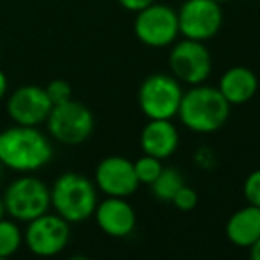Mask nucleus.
<instances>
[{
    "mask_svg": "<svg viewBox=\"0 0 260 260\" xmlns=\"http://www.w3.org/2000/svg\"><path fill=\"white\" fill-rule=\"evenodd\" d=\"M214 2H217V4H224V2H228V0H214Z\"/></svg>",
    "mask_w": 260,
    "mask_h": 260,
    "instance_id": "obj_28",
    "label": "nucleus"
},
{
    "mask_svg": "<svg viewBox=\"0 0 260 260\" xmlns=\"http://www.w3.org/2000/svg\"><path fill=\"white\" fill-rule=\"evenodd\" d=\"M230 107L217 87L198 84L184 91L177 116L194 134H212L226 123Z\"/></svg>",
    "mask_w": 260,
    "mask_h": 260,
    "instance_id": "obj_2",
    "label": "nucleus"
},
{
    "mask_svg": "<svg viewBox=\"0 0 260 260\" xmlns=\"http://www.w3.org/2000/svg\"><path fill=\"white\" fill-rule=\"evenodd\" d=\"M171 203L175 205V209L182 210V212H189V210L196 209V205H198V192L184 184L177 191V194L173 196Z\"/></svg>",
    "mask_w": 260,
    "mask_h": 260,
    "instance_id": "obj_21",
    "label": "nucleus"
},
{
    "mask_svg": "<svg viewBox=\"0 0 260 260\" xmlns=\"http://www.w3.org/2000/svg\"><path fill=\"white\" fill-rule=\"evenodd\" d=\"M242 194L249 205L260 207V170H255L246 177Z\"/></svg>",
    "mask_w": 260,
    "mask_h": 260,
    "instance_id": "obj_22",
    "label": "nucleus"
},
{
    "mask_svg": "<svg viewBox=\"0 0 260 260\" xmlns=\"http://www.w3.org/2000/svg\"><path fill=\"white\" fill-rule=\"evenodd\" d=\"M48 134L66 146H77L87 141L94 130V116L84 104L68 100L54 105L47 118Z\"/></svg>",
    "mask_w": 260,
    "mask_h": 260,
    "instance_id": "obj_6",
    "label": "nucleus"
},
{
    "mask_svg": "<svg viewBox=\"0 0 260 260\" xmlns=\"http://www.w3.org/2000/svg\"><path fill=\"white\" fill-rule=\"evenodd\" d=\"M54 157V146L38 126L13 125L0 132V164L16 173H34Z\"/></svg>",
    "mask_w": 260,
    "mask_h": 260,
    "instance_id": "obj_1",
    "label": "nucleus"
},
{
    "mask_svg": "<svg viewBox=\"0 0 260 260\" xmlns=\"http://www.w3.org/2000/svg\"><path fill=\"white\" fill-rule=\"evenodd\" d=\"M249 255H251L253 260H260V237L256 239L251 248H249Z\"/></svg>",
    "mask_w": 260,
    "mask_h": 260,
    "instance_id": "obj_26",
    "label": "nucleus"
},
{
    "mask_svg": "<svg viewBox=\"0 0 260 260\" xmlns=\"http://www.w3.org/2000/svg\"><path fill=\"white\" fill-rule=\"evenodd\" d=\"M116 2H118L123 9H126V11L138 13V11H141V9L148 8L153 2H157V0H116Z\"/></svg>",
    "mask_w": 260,
    "mask_h": 260,
    "instance_id": "obj_24",
    "label": "nucleus"
},
{
    "mask_svg": "<svg viewBox=\"0 0 260 260\" xmlns=\"http://www.w3.org/2000/svg\"><path fill=\"white\" fill-rule=\"evenodd\" d=\"M182 185H184V178H182L180 171L175 170V168H164L150 187H152L153 196L159 202H171Z\"/></svg>",
    "mask_w": 260,
    "mask_h": 260,
    "instance_id": "obj_18",
    "label": "nucleus"
},
{
    "mask_svg": "<svg viewBox=\"0 0 260 260\" xmlns=\"http://www.w3.org/2000/svg\"><path fill=\"white\" fill-rule=\"evenodd\" d=\"M23 244V234L18 226V221L15 219H0V260L9 258Z\"/></svg>",
    "mask_w": 260,
    "mask_h": 260,
    "instance_id": "obj_17",
    "label": "nucleus"
},
{
    "mask_svg": "<svg viewBox=\"0 0 260 260\" xmlns=\"http://www.w3.org/2000/svg\"><path fill=\"white\" fill-rule=\"evenodd\" d=\"M93 216L98 228L105 235L114 239L128 237L136 230L138 223L134 207L130 205L126 198H118V196H107L105 200L98 202Z\"/></svg>",
    "mask_w": 260,
    "mask_h": 260,
    "instance_id": "obj_13",
    "label": "nucleus"
},
{
    "mask_svg": "<svg viewBox=\"0 0 260 260\" xmlns=\"http://www.w3.org/2000/svg\"><path fill=\"white\" fill-rule=\"evenodd\" d=\"M6 217V207H4V200L0 198V219Z\"/></svg>",
    "mask_w": 260,
    "mask_h": 260,
    "instance_id": "obj_27",
    "label": "nucleus"
},
{
    "mask_svg": "<svg viewBox=\"0 0 260 260\" xmlns=\"http://www.w3.org/2000/svg\"><path fill=\"white\" fill-rule=\"evenodd\" d=\"M8 91H9V80L6 77V73L0 70V100H4Z\"/></svg>",
    "mask_w": 260,
    "mask_h": 260,
    "instance_id": "obj_25",
    "label": "nucleus"
},
{
    "mask_svg": "<svg viewBox=\"0 0 260 260\" xmlns=\"http://www.w3.org/2000/svg\"><path fill=\"white\" fill-rule=\"evenodd\" d=\"M45 91H47L52 105L64 104V102H68L73 98L72 96V86L62 79H55V80H52V82H48L47 86H45Z\"/></svg>",
    "mask_w": 260,
    "mask_h": 260,
    "instance_id": "obj_20",
    "label": "nucleus"
},
{
    "mask_svg": "<svg viewBox=\"0 0 260 260\" xmlns=\"http://www.w3.org/2000/svg\"><path fill=\"white\" fill-rule=\"evenodd\" d=\"M23 242L36 256H55L70 242V223L59 214H48L27 223Z\"/></svg>",
    "mask_w": 260,
    "mask_h": 260,
    "instance_id": "obj_10",
    "label": "nucleus"
},
{
    "mask_svg": "<svg viewBox=\"0 0 260 260\" xmlns=\"http://www.w3.org/2000/svg\"><path fill=\"white\" fill-rule=\"evenodd\" d=\"M52 102L45 87L36 84H25L13 91L6 102V111L16 125L40 126L47 121L52 111Z\"/></svg>",
    "mask_w": 260,
    "mask_h": 260,
    "instance_id": "obj_11",
    "label": "nucleus"
},
{
    "mask_svg": "<svg viewBox=\"0 0 260 260\" xmlns=\"http://www.w3.org/2000/svg\"><path fill=\"white\" fill-rule=\"evenodd\" d=\"M134 34L145 47H171L180 36L177 11L166 4L153 2L148 8L136 13Z\"/></svg>",
    "mask_w": 260,
    "mask_h": 260,
    "instance_id": "obj_7",
    "label": "nucleus"
},
{
    "mask_svg": "<svg viewBox=\"0 0 260 260\" xmlns=\"http://www.w3.org/2000/svg\"><path fill=\"white\" fill-rule=\"evenodd\" d=\"M2 168H4V166H2V164H0V178H2Z\"/></svg>",
    "mask_w": 260,
    "mask_h": 260,
    "instance_id": "obj_29",
    "label": "nucleus"
},
{
    "mask_svg": "<svg viewBox=\"0 0 260 260\" xmlns=\"http://www.w3.org/2000/svg\"><path fill=\"white\" fill-rule=\"evenodd\" d=\"M180 145V134L173 119H148L139 136L143 153L164 160L170 159Z\"/></svg>",
    "mask_w": 260,
    "mask_h": 260,
    "instance_id": "obj_14",
    "label": "nucleus"
},
{
    "mask_svg": "<svg viewBox=\"0 0 260 260\" xmlns=\"http://www.w3.org/2000/svg\"><path fill=\"white\" fill-rule=\"evenodd\" d=\"M96 185L82 173L66 171L50 187V203L55 214L72 223H84L98 205Z\"/></svg>",
    "mask_w": 260,
    "mask_h": 260,
    "instance_id": "obj_3",
    "label": "nucleus"
},
{
    "mask_svg": "<svg viewBox=\"0 0 260 260\" xmlns=\"http://www.w3.org/2000/svg\"><path fill=\"white\" fill-rule=\"evenodd\" d=\"M2 200L6 214L18 223H29L48 212L52 207L50 187L32 175H23L13 180L6 189Z\"/></svg>",
    "mask_w": 260,
    "mask_h": 260,
    "instance_id": "obj_4",
    "label": "nucleus"
},
{
    "mask_svg": "<svg viewBox=\"0 0 260 260\" xmlns=\"http://www.w3.org/2000/svg\"><path fill=\"white\" fill-rule=\"evenodd\" d=\"M226 239L239 248H251L253 242L260 237V207L246 205L235 210L224 226Z\"/></svg>",
    "mask_w": 260,
    "mask_h": 260,
    "instance_id": "obj_16",
    "label": "nucleus"
},
{
    "mask_svg": "<svg viewBox=\"0 0 260 260\" xmlns=\"http://www.w3.org/2000/svg\"><path fill=\"white\" fill-rule=\"evenodd\" d=\"M171 75L189 86L205 84L212 73V55L203 41L184 40L175 41L168 55Z\"/></svg>",
    "mask_w": 260,
    "mask_h": 260,
    "instance_id": "obj_8",
    "label": "nucleus"
},
{
    "mask_svg": "<svg viewBox=\"0 0 260 260\" xmlns=\"http://www.w3.org/2000/svg\"><path fill=\"white\" fill-rule=\"evenodd\" d=\"M134 170H136V177H138L139 184L152 185L153 182L157 180V177L160 175V171L164 170V166L160 159L143 153L138 160H134Z\"/></svg>",
    "mask_w": 260,
    "mask_h": 260,
    "instance_id": "obj_19",
    "label": "nucleus"
},
{
    "mask_svg": "<svg viewBox=\"0 0 260 260\" xmlns=\"http://www.w3.org/2000/svg\"><path fill=\"white\" fill-rule=\"evenodd\" d=\"M177 16L180 36L187 40L205 43L217 36L223 27V9L214 0H185Z\"/></svg>",
    "mask_w": 260,
    "mask_h": 260,
    "instance_id": "obj_9",
    "label": "nucleus"
},
{
    "mask_svg": "<svg viewBox=\"0 0 260 260\" xmlns=\"http://www.w3.org/2000/svg\"><path fill=\"white\" fill-rule=\"evenodd\" d=\"M182 82L171 73H152L138 91L141 112L148 119H173L182 102Z\"/></svg>",
    "mask_w": 260,
    "mask_h": 260,
    "instance_id": "obj_5",
    "label": "nucleus"
},
{
    "mask_svg": "<svg viewBox=\"0 0 260 260\" xmlns=\"http://www.w3.org/2000/svg\"><path fill=\"white\" fill-rule=\"evenodd\" d=\"M94 185L105 196L128 198L139 189V180L136 177L134 162L126 157L111 155L98 162L94 170Z\"/></svg>",
    "mask_w": 260,
    "mask_h": 260,
    "instance_id": "obj_12",
    "label": "nucleus"
},
{
    "mask_svg": "<svg viewBox=\"0 0 260 260\" xmlns=\"http://www.w3.org/2000/svg\"><path fill=\"white\" fill-rule=\"evenodd\" d=\"M194 162H196V166L202 168V170H212L217 164L216 153H214V150H210L209 146H202V148L196 150Z\"/></svg>",
    "mask_w": 260,
    "mask_h": 260,
    "instance_id": "obj_23",
    "label": "nucleus"
},
{
    "mask_svg": "<svg viewBox=\"0 0 260 260\" xmlns=\"http://www.w3.org/2000/svg\"><path fill=\"white\" fill-rule=\"evenodd\" d=\"M217 89L230 105H242L255 96L258 79L246 66H232L221 75Z\"/></svg>",
    "mask_w": 260,
    "mask_h": 260,
    "instance_id": "obj_15",
    "label": "nucleus"
}]
</instances>
